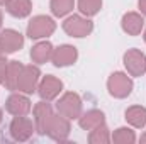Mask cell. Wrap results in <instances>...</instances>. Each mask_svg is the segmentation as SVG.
<instances>
[{
    "label": "cell",
    "instance_id": "cell-8",
    "mask_svg": "<svg viewBox=\"0 0 146 144\" xmlns=\"http://www.w3.org/2000/svg\"><path fill=\"white\" fill-rule=\"evenodd\" d=\"M124 66L131 76H143L146 71V54L139 49H127L124 53Z\"/></svg>",
    "mask_w": 146,
    "mask_h": 144
},
{
    "label": "cell",
    "instance_id": "cell-6",
    "mask_svg": "<svg viewBox=\"0 0 146 144\" xmlns=\"http://www.w3.org/2000/svg\"><path fill=\"white\" fill-rule=\"evenodd\" d=\"M63 31L72 37H85L94 31V22L83 15H70L63 22Z\"/></svg>",
    "mask_w": 146,
    "mask_h": 144
},
{
    "label": "cell",
    "instance_id": "cell-10",
    "mask_svg": "<svg viewBox=\"0 0 146 144\" xmlns=\"http://www.w3.org/2000/svg\"><path fill=\"white\" fill-rule=\"evenodd\" d=\"M78 58V51L76 48L72 44H63L56 49H53V56H51V61L56 68H65V66H70L76 61Z\"/></svg>",
    "mask_w": 146,
    "mask_h": 144
},
{
    "label": "cell",
    "instance_id": "cell-25",
    "mask_svg": "<svg viewBox=\"0 0 146 144\" xmlns=\"http://www.w3.org/2000/svg\"><path fill=\"white\" fill-rule=\"evenodd\" d=\"M138 7H139L141 14H143V15H146V0H138Z\"/></svg>",
    "mask_w": 146,
    "mask_h": 144
},
{
    "label": "cell",
    "instance_id": "cell-17",
    "mask_svg": "<svg viewBox=\"0 0 146 144\" xmlns=\"http://www.w3.org/2000/svg\"><path fill=\"white\" fill-rule=\"evenodd\" d=\"M5 9L7 12L12 15V17H17V19H24L31 14L33 10V2L31 0H9L5 3Z\"/></svg>",
    "mask_w": 146,
    "mask_h": 144
},
{
    "label": "cell",
    "instance_id": "cell-16",
    "mask_svg": "<svg viewBox=\"0 0 146 144\" xmlns=\"http://www.w3.org/2000/svg\"><path fill=\"white\" fill-rule=\"evenodd\" d=\"M53 49L54 48H53V44L49 41H41V42L34 44L31 48V59H33V63H36V65L48 63L51 59V56H53Z\"/></svg>",
    "mask_w": 146,
    "mask_h": 144
},
{
    "label": "cell",
    "instance_id": "cell-27",
    "mask_svg": "<svg viewBox=\"0 0 146 144\" xmlns=\"http://www.w3.org/2000/svg\"><path fill=\"white\" fill-rule=\"evenodd\" d=\"M2 54H5V51H3V48H2V42H0V56Z\"/></svg>",
    "mask_w": 146,
    "mask_h": 144
},
{
    "label": "cell",
    "instance_id": "cell-22",
    "mask_svg": "<svg viewBox=\"0 0 146 144\" xmlns=\"http://www.w3.org/2000/svg\"><path fill=\"white\" fill-rule=\"evenodd\" d=\"M88 143L90 144H107V143H110V132H109V129H107V126H106V124H100V126H97L95 129H92L90 134H88Z\"/></svg>",
    "mask_w": 146,
    "mask_h": 144
},
{
    "label": "cell",
    "instance_id": "cell-13",
    "mask_svg": "<svg viewBox=\"0 0 146 144\" xmlns=\"http://www.w3.org/2000/svg\"><path fill=\"white\" fill-rule=\"evenodd\" d=\"M121 26H122V31L129 36H139L143 27H145V19L141 14L138 12H127L122 15V20H121Z\"/></svg>",
    "mask_w": 146,
    "mask_h": 144
},
{
    "label": "cell",
    "instance_id": "cell-29",
    "mask_svg": "<svg viewBox=\"0 0 146 144\" xmlns=\"http://www.w3.org/2000/svg\"><path fill=\"white\" fill-rule=\"evenodd\" d=\"M7 2H9V0H0V5H5Z\"/></svg>",
    "mask_w": 146,
    "mask_h": 144
},
{
    "label": "cell",
    "instance_id": "cell-9",
    "mask_svg": "<svg viewBox=\"0 0 146 144\" xmlns=\"http://www.w3.org/2000/svg\"><path fill=\"white\" fill-rule=\"evenodd\" d=\"M61 90H63V81H61L60 78L53 76V75H46V76L39 81V85H37V93H39V97H41L42 100H48V102L54 100V98L61 93Z\"/></svg>",
    "mask_w": 146,
    "mask_h": 144
},
{
    "label": "cell",
    "instance_id": "cell-26",
    "mask_svg": "<svg viewBox=\"0 0 146 144\" xmlns=\"http://www.w3.org/2000/svg\"><path fill=\"white\" fill-rule=\"evenodd\" d=\"M139 141H141V143H146V134H143V136H141V139H139Z\"/></svg>",
    "mask_w": 146,
    "mask_h": 144
},
{
    "label": "cell",
    "instance_id": "cell-24",
    "mask_svg": "<svg viewBox=\"0 0 146 144\" xmlns=\"http://www.w3.org/2000/svg\"><path fill=\"white\" fill-rule=\"evenodd\" d=\"M7 68H9V61L5 59V56H0V85H3L5 76H7Z\"/></svg>",
    "mask_w": 146,
    "mask_h": 144
},
{
    "label": "cell",
    "instance_id": "cell-19",
    "mask_svg": "<svg viewBox=\"0 0 146 144\" xmlns=\"http://www.w3.org/2000/svg\"><path fill=\"white\" fill-rule=\"evenodd\" d=\"M126 120L133 127H145L146 126V107L141 105H133L126 110Z\"/></svg>",
    "mask_w": 146,
    "mask_h": 144
},
{
    "label": "cell",
    "instance_id": "cell-4",
    "mask_svg": "<svg viewBox=\"0 0 146 144\" xmlns=\"http://www.w3.org/2000/svg\"><path fill=\"white\" fill-rule=\"evenodd\" d=\"M34 131H36V124L31 119H27L26 115L14 117L12 122H10V126H9V132H10L12 139L14 141H19V143L29 141L33 137Z\"/></svg>",
    "mask_w": 146,
    "mask_h": 144
},
{
    "label": "cell",
    "instance_id": "cell-2",
    "mask_svg": "<svg viewBox=\"0 0 146 144\" xmlns=\"http://www.w3.org/2000/svg\"><path fill=\"white\" fill-rule=\"evenodd\" d=\"M133 87H134V83H133L131 76H127L122 71L112 73L109 76V80H107V90H109V93L114 98L129 97L131 92H133Z\"/></svg>",
    "mask_w": 146,
    "mask_h": 144
},
{
    "label": "cell",
    "instance_id": "cell-1",
    "mask_svg": "<svg viewBox=\"0 0 146 144\" xmlns=\"http://www.w3.org/2000/svg\"><path fill=\"white\" fill-rule=\"evenodd\" d=\"M72 126H70V119L63 117L61 114H53L49 117V120L46 122L44 127V136H49L53 141H66L70 136Z\"/></svg>",
    "mask_w": 146,
    "mask_h": 144
},
{
    "label": "cell",
    "instance_id": "cell-7",
    "mask_svg": "<svg viewBox=\"0 0 146 144\" xmlns=\"http://www.w3.org/2000/svg\"><path fill=\"white\" fill-rule=\"evenodd\" d=\"M39 78H41V70L36 65H24L21 76H19V81H17V90L26 95L34 93L39 85Z\"/></svg>",
    "mask_w": 146,
    "mask_h": 144
},
{
    "label": "cell",
    "instance_id": "cell-30",
    "mask_svg": "<svg viewBox=\"0 0 146 144\" xmlns=\"http://www.w3.org/2000/svg\"><path fill=\"white\" fill-rule=\"evenodd\" d=\"M0 27H2V12H0Z\"/></svg>",
    "mask_w": 146,
    "mask_h": 144
},
{
    "label": "cell",
    "instance_id": "cell-18",
    "mask_svg": "<svg viewBox=\"0 0 146 144\" xmlns=\"http://www.w3.org/2000/svg\"><path fill=\"white\" fill-rule=\"evenodd\" d=\"M24 65L21 61H9V68H7V76H5V88L10 90V92H17V81H19V76L22 71Z\"/></svg>",
    "mask_w": 146,
    "mask_h": 144
},
{
    "label": "cell",
    "instance_id": "cell-3",
    "mask_svg": "<svg viewBox=\"0 0 146 144\" xmlns=\"http://www.w3.org/2000/svg\"><path fill=\"white\" fill-rule=\"evenodd\" d=\"M56 110H58V114H61L63 117H66L70 120L78 119L82 115V98L75 92H66L56 102Z\"/></svg>",
    "mask_w": 146,
    "mask_h": 144
},
{
    "label": "cell",
    "instance_id": "cell-20",
    "mask_svg": "<svg viewBox=\"0 0 146 144\" xmlns=\"http://www.w3.org/2000/svg\"><path fill=\"white\" fill-rule=\"evenodd\" d=\"M75 7V0H51L49 9L54 17H65L68 15Z\"/></svg>",
    "mask_w": 146,
    "mask_h": 144
},
{
    "label": "cell",
    "instance_id": "cell-15",
    "mask_svg": "<svg viewBox=\"0 0 146 144\" xmlns=\"http://www.w3.org/2000/svg\"><path fill=\"white\" fill-rule=\"evenodd\" d=\"M78 124L83 131H92L95 129L97 126L100 124H106V115L102 110H97V108H92V110H87L85 114L82 112V115L78 117Z\"/></svg>",
    "mask_w": 146,
    "mask_h": 144
},
{
    "label": "cell",
    "instance_id": "cell-21",
    "mask_svg": "<svg viewBox=\"0 0 146 144\" xmlns=\"http://www.w3.org/2000/svg\"><path fill=\"white\" fill-rule=\"evenodd\" d=\"M110 141L115 144H133V143H136V134L129 127H119L110 136Z\"/></svg>",
    "mask_w": 146,
    "mask_h": 144
},
{
    "label": "cell",
    "instance_id": "cell-11",
    "mask_svg": "<svg viewBox=\"0 0 146 144\" xmlns=\"http://www.w3.org/2000/svg\"><path fill=\"white\" fill-rule=\"evenodd\" d=\"M31 100L27 98V95L24 93H12L9 98H7V102H5V110L9 112V114H12L14 117H17V115H27L29 112H31Z\"/></svg>",
    "mask_w": 146,
    "mask_h": 144
},
{
    "label": "cell",
    "instance_id": "cell-31",
    "mask_svg": "<svg viewBox=\"0 0 146 144\" xmlns=\"http://www.w3.org/2000/svg\"><path fill=\"white\" fill-rule=\"evenodd\" d=\"M143 37H145V42H146V29H145V34H143Z\"/></svg>",
    "mask_w": 146,
    "mask_h": 144
},
{
    "label": "cell",
    "instance_id": "cell-23",
    "mask_svg": "<svg viewBox=\"0 0 146 144\" xmlns=\"http://www.w3.org/2000/svg\"><path fill=\"white\" fill-rule=\"evenodd\" d=\"M102 0H78V10L85 17H94L100 12Z\"/></svg>",
    "mask_w": 146,
    "mask_h": 144
},
{
    "label": "cell",
    "instance_id": "cell-5",
    "mask_svg": "<svg viewBox=\"0 0 146 144\" xmlns=\"http://www.w3.org/2000/svg\"><path fill=\"white\" fill-rule=\"evenodd\" d=\"M56 29V22L48 15H36L27 24V36L31 39H42L51 36Z\"/></svg>",
    "mask_w": 146,
    "mask_h": 144
},
{
    "label": "cell",
    "instance_id": "cell-28",
    "mask_svg": "<svg viewBox=\"0 0 146 144\" xmlns=\"http://www.w3.org/2000/svg\"><path fill=\"white\" fill-rule=\"evenodd\" d=\"M2 119H3V112H2V108H0V124H2Z\"/></svg>",
    "mask_w": 146,
    "mask_h": 144
},
{
    "label": "cell",
    "instance_id": "cell-14",
    "mask_svg": "<svg viewBox=\"0 0 146 144\" xmlns=\"http://www.w3.org/2000/svg\"><path fill=\"white\" fill-rule=\"evenodd\" d=\"M33 114H34V124H36V131L39 134L44 136V127H46V122L49 120V117L54 114L53 107L48 104V100H41L37 102L34 108H33Z\"/></svg>",
    "mask_w": 146,
    "mask_h": 144
},
{
    "label": "cell",
    "instance_id": "cell-12",
    "mask_svg": "<svg viewBox=\"0 0 146 144\" xmlns=\"http://www.w3.org/2000/svg\"><path fill=\"white\" fill-rule=\"evenodd\" d=\"M0 42H2L5 54H10V53L19 51L24 46V36L15 29H5L0 32Z\"/></svg>",
    "mask_w": 146,
    "mask_h": 144
}]
</instances>
